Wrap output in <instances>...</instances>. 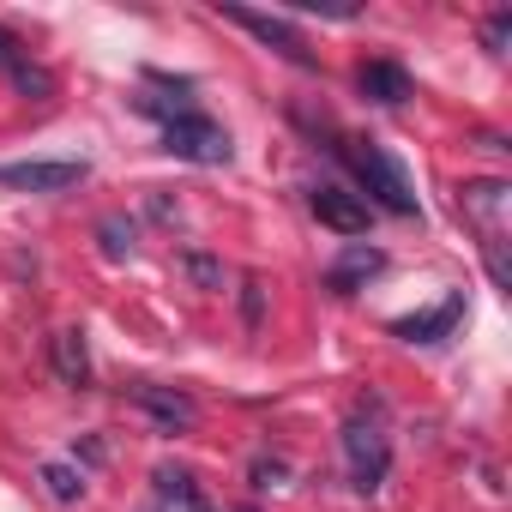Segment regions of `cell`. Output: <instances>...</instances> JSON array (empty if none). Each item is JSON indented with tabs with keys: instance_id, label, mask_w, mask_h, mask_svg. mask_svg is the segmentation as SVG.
I'll return each mask as SVG.
<instances>
[{
	"instance_id": "obj_1",
	"label": "cell",
	"mask_w": 512,
	"mask_h": 512,
	"mask_svg": "<svg viewBox=\"0 0 512 512\" xmlns=\"http://www.w3.org/2000/svg\"><path fill=\"white\" fill-rule=\"evenodd\" d=\"M338 151H344V163L362 175V187H368V199H374V205H386L392 217H416L410 175L398 169V157H392L386 145H374V139H350V145H338Z\"/></svg>"
},
{
	"instance_id": "obj_2",
	"label": "cell",
	"mask_w": 512,
	"mask_h": 512,
	"mask_svg": "<svg viewBox=\"0 0 512 512\" xmlns=\"http://www.w3.org/2000/svg\"><path fill=\"white\" fill-rule=\"evenodd\" d=\"M344 458H350V488L374 494L392 470V440L380 428V416H350L344 422Z\"/></svg>"
},
{
	"instance_id": "obj_3",
	"label": "cell",
	"mask_w": 512,
	"mask_h": 512,
	"mask_svg": "<svg viewBox=\"0 0 512 512\" xmlns=\"http://www.w3.org/2000/svg\"><path fill=\"white\" fill-rule=\"evenodd\" d=\"M217 13H223L229 25H241V31H247L253 43H266L272 55H284L290 67H302V73H314V67H320V55L308 49V37H302V31H296L290 19H272V13H253V7H217Z\"/></svg>"
},
{
	"instance_id": "obj_4",
	"label": "cell",
	"mask_w": 512,
	"mask_h": 512,
	"mask_svg": "<svg viewBox=\"0 0 512 512\" xmlns=\"http://www.w3.org/2000/svg\"><path fill=\"white\" fill-rule=\"evenodd\" d=\"M163 151H169V157H187V163H229V157H235L229 133H223L211 115H199V109L163 121Z\"/></svg>"
},
{
	"instance_id": "obj_5",
	"label": "cell",
	"mask_w": 512,
	"mask_h": 512,
	"mask_svg": "<svg viewBox=\"0 0 512 512\" xmlns=\"http://www.w3.org/2000/svg\"><path fill=\"white\" fill-rule=\"evenodd\" d=\"M458 211L476 223V235H482V247H494V241H506V211H512V187L506 181H464L458 187Z\"/></svg>"
},
{
	"instance_id": "obj_6",
	"label": "cell",
	"mask_w": 512,
	"mask_h": 512,
	"mask_svg": "<svg viewBox=\"0 0 512 512\" xmlns=\"http://www.w3.org/2000/svg\"><path fill=\"white\" fill-rule=\"evenodd\" d=\"M308 205H314V217L326 223V229H338V235H362L368 229V199L362 193H350V187H338V181H320L314 193H308Z\"/></svg>"
},
{
	"instance_id": "obj_7",
	"label": "cell",
	"mask_w": 512,
	"mask_h": 512,
	"mask_svg": "<svg viewBox=\"0 0 512 512\" xmlns=\"http://www.w3.org/2000/svg\"><path fill=\"white\" fill-rule=\"evenodd\" d=\"M133 404H139L163 434H187V428L199 422V404H193L187 392H175V386H151V380H145V386H133Z\"/></svg>"
},
{
	"instance_id": "obj_8",
	"label": "cell",
	"mask_w": 512,
	"mask_h": 512,
	"mask_svg": "<svg viewBox=\"0 0 512 512\" xmlns=\"http://www.w3.org/2000/svg\"><path fill=\"white\" fill-rule=\"evenodd\" d=\"M380 266H386V253H380V247H362V241H356V247H344V260H338V266L326 272V290H338V296H356V290H362V284H368V278H374Z\"/></svg>"
},
{
	"instance_id": "obj_9",
	"label": "cell",
	"mask_w": 512,
	"mask_h": 512,
	"mask_svg": "<svg viewBox=\"0 0 512 512\" xmlns=\"http://www.w3.org/2000/svg\"><path fill=\"white\" fill-rule=\"evenodd\" d=\"M356 85H362V97H374V103H386V109L410 103V73H404L398 61H368V67L356 73Z\"/></svg>"
},
{
	"instance_id": "obj_10",
	"label": "cell",
	"mask_w": 512,
	"mask_h": 512,
	"mask_svg": "<svg viewBox=\"0 0 512 512\" xmlns=\"http://www.w3.org/2000/svg\"><path fill=\"white\" fill-rule=\"evenodd\" d=\"M151 482H157V494H163V506H169V512H211V500L199 494L193 470H181V464H157V470H151Z\"/></svg>"
},
{
	"instance_id": "obj_11",
	"label": "cell",
	"mask_w": 512,
	"mask_h": 512,
	"mask_svg": "<svg viewBox=\"0 0 512 512\" xmlns=\"http://www.w3.org/2000/svg\"><path fill=\"white\" fill-rule=\"evenodd\" d=\"M458 314H464V296H446L440 308H428V314H416V320H392V332L410 338V344H434V338H446V332L458 326Z\"/></svg>"
},
{
	"instance_id": "obj_12",
	"label": "cell",
	"mask_w": 512,
	"mask_h": 512,
	"mask_svg": "<svg viewBox=\"0 0 512 512\" xmlns=\"http://www.w3.org/2000/svg\"><path fill=\"white\" fill-rule=\"evenodd\" d=\"M49 356H55V374L67 380V386H85L91 380V350H85V332H55L49 338Z\"/></svg>"
},
{
	"instance_id": "obj_13",
	"label": "cell",
	"mask_w": 512,
	"mask_h": 512,
	"mask_svg": "<svg viewBox=\"0 0 512 512\" xmlns=\"http://www.w3.org/2000/svg\"><path fill=\"white\" fill-rule=\"evenodd\" d=\"M43 488H49V500H61V506H73L79 494H85V470L79 464H43Z\"/></svg>"
},
{
	"instance_id": "obj_14",
	"label": "cell",
	"mask_w": 512,
	"mask_h": 512,
	"mask_svg": "<svg viewBox=\"0 0 512 512\" xmlns=\"http://www.w3.org/2000/svg\"><path fill=\"white\" fill-rule=\"evenodd\" d=\"M103 253L109 260H133V223H121V217H103Z\"/></svg>"
},
{
	"instance_id": "obj_15",
	"label": "cell",
	"mask_w": 512,
	"mask_h": 512,
	"mask_svg": "<svg viewBox=\"0 0 512 512\" xmlns=\"http://www.w3.org/2000/svg\"><path fill=\"white\" fill-rule=\"evenodd\" d=\"M187 278L199 284V290H223V272H217V260H211V253H187Z\"/></svg>"
},
{
	"instance_id": "obj_16",
	"label": "cell",
	"mask_w": 512,
	"mask_h": 512,
	"mask_svg": "<svg viewBox=\"0 0 512 512\" xmlns=\"http://www.w3.org/2000/svg\"><path fill=\"white\" fill-rule=\"evenodd\" d=\"M25 61H31V55H25V43H19V37H13L7 25H0V73H7V79H13V73H19Z\"/></svg>"
},
{
	"instance_id": "obj_17",
	"label": "cell",
	"mask_w": 512,
	"mask_h": 512,
	"mask_svg": "<svg viewBox=\"0 0 512 512\" xmlns=\"http://www.w3.org/2000/svg\"><path fill=\"white\" fill-rule=\"evenodd\" d=\"M482 43H488V55H506V43H512V13H494V19L482 25Z\"/></svg>"
},
{
	"instance_id": "obj_18",
	"label": "cell",
	"mask_w": 512,
	"mask_h": 512,
	"mask_svg": "<svg viewBox=\"0 0 512 512\" xmlns=\"http://www.w3.org/2000/svg\"><path fill=\"white\" fill-rule=\"evenodd\" d=\"M241 314H247V326H260V314H266V296H260V278H247V284H241Z\"/></svg>"
},
{
	"instance_id": "obj_19",
	"label": "cell",
	"mask_w": 512,
	"mask_h": 512,
	"mask_svg": "<svg viewBox=\"0 0 512 512\" xmlns=\"http://www.w3.org/2000/svg\"><path fill=\"white\" fill-rule=\"evenodd\" d=\"M284 482V464L278 458H253V488H278Z\"/></svg>"
}]
</instances>
